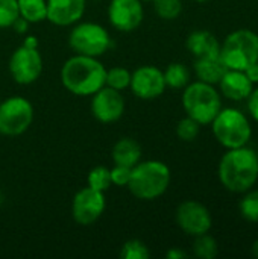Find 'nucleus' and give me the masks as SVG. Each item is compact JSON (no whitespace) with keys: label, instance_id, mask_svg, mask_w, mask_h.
I'll list each match as a JSON object with an SVG mask.
<instances>
[{"label":"nucleus","instance_id":"a211bd4d","mask_svg":"<svg viewBox=\"0 0 258 259\" xmlns=\"http://www.w3.org/2000/svg\"><path fill=\"white\" fill-rule=\"evenodd\" d=\"M193 70H195L198 80H202V82H207L211 85H217L228 68L224 64L220 55H216V56L195 58Z\"/></svg>","mask_w":258,"mask_h":259},{"label":"nucleus","instance_id":"2eb2a0df","mask_svg":"<svg viewBox=\"0 0 258 259\" xmlns=\"http://www.w3.org/2000/svg\"><path fill=\"white\" fill-rule=\"evenodd\" d=\"M87 0H47V20L55 26H73L84 17Z\"/></svg>","mask_w":258,"mask_h":259},{"label":"nucleus","instance_id":"c9c22d12","mask_svg":"<svg viewBox=\"0 0 258 259\" xmlns=\"http://www.w3.org/2000/svg\"><path fill=\"white\" fill-rule=\"evenodd\" d=\"M251 252H252V255L258 259V240L254 241V244H252V247H251Z\"/></svg>","mask_w":258,"mask_h":259},{"label":"nucleus","instance_id":"412c9836","mask_svg":"<svg viewBox=\"0 0 258 259\" xmlns=\"http://www.w3.org/2000/svg\"><path fill=\"white\" fill-rule=\"evenodd\" d=\"M166 87L173 90H184L190 83V71L181 62H172L163 71Z\"/></svg>","mask_w":258,"mask_h":259},{"label":"nucleus","instance_id":"f8f14e48","mask_svg":"<svg viewBox=\"0 0 258 259\" xmlns=\"http://www.w3.org/2000/svg\"><path fill=\"white\" fill-rule=\"evenodd\" d=\"M163 70L155 65H141L131 73L129 90L141 100H154L166 91Z\"/></svg>","mask_w":258,"mask_h":259},{"label":"nucleus","instance_id":"5701e85b","mask_svg":"<svg viewBox=\"0 0 258 259\" xmlns=\"http://www.w3.org/2000/svg\"><path fill=\"white\" fill-rule=\"evenodd\" d=\"M240 215L249 222V223H258V190H248L243 193V197L239 203Z\"/></svg>","mask_w":258,"mask_h":259},{"label":"nucleus","instance_id":"393cba45","mask_svg":"<svg viewBox=\"0 0 258 259\" xmlns=\"http://www.w3.org/2000/svg\"><path fill=\"white\" fill-rule=\"evenodd\" d=\"M154 11L161 20H176L182 12L181 0H154Z\"/></svg>","mask_w":258,"mask_h":259},{"label":"nucleus","instance_id":"6e6552de","mask_svg":"<svg viewBox=\"0 0 258 259\" xmlns=\"http://www.w3.org/2000/svg\"><path fill=\"white\" fill-rule=\"evenodd\" d=\"M33 121V106L23 96H11L0 102V135L18 137Z\"/></svg>","mask_w":258,"mask_h":259},{"label":"nucleus","instance_id":"c756f323","mask_svg":"<svg viewBox=\"0 0 258 259\" xmlns=\"http://www.w3.org/2000/svg\"><path fill=\"white\" fill-rule=\"evenodd\" d=\"M131 171H132V168H129V167L114 164V167L109 170L111 184L116 187H128L129 179H131Z\"/></svg>","mask_w":258,"mask_h":259},{"label":"nucleus","instance_id":"ddd939ff","mask_svg":"<svg viewBox=\"0 0 258 259\" xmlns=\"http://www.w3.org/2000/svg\"><path fill=\"white\" fill-rule=\"evenodd\" d=\"M91 114L100 123H114L125 114V97L122 91L102 87L91 96Z\"/></svg>","mask_w":258,"mask_h":259},{"label":"nucleus","instance_id":"f704fd0d","mask_svg":"<svg viewBox=\"0 0 258 259\" xmlns=\"http://www.w3.org/2000/svg\"><path fill=\"white\" fill-rule=\"evenodd\" d=\"M23 44L27 46V47H38V39H36V36H33V35H26Z\"/></svg>","mask_w":258,"mask_h":259},{"label":"nucleus","instance_id":"f3484780","mask_svg":"<svg viewBox=\"0 0 258 259\" xmlns=\"http://www.w3.org/2000/svg\"><path fill=\"white\" fill-rule=\"evenodd\" d=\"M187 50L195 58H205V56H216L220 55V42L214 33L205 29L193 30L186 41Z\"/></svg>","mask_w":258,"mask_h":259},{"label":"nucleus","instance_id":"f03ea898","mask_svg":"<svg viewBox=\"0 0 258 259\" xmlns=\"http://www.w3.org/2000/svg\"><path fill=\"white\" fill-rule=\"evenodd\" d=\"M106 68L99 58L73 55L61 68L62 87L79 97H91L96 91L105 87Z\"/></svg>","mask_w":258,"mask_h":259},{"label":"nucleus","instance_id":"2f4dec72","mask_svg":"<svg viewBox=\"0 0 258 259\" xmlns=\"http://www.w3.org/2000/svg\"><path fill=\"white\" fill-rule=\"evenodd\" d=\"M29 21H26L24 18H21V17H18L14 23H12V29L15 30V32H18V33H26L27 32V27H29Z\"/></svg>","mask_w":258,"mask_h":259},{"label":"nucleus","instance_id":"f257e3e1","mask_svg":"<svg viewBox=\"0 0 258 259\" xmlns=\"http://www.w3.org/2000/svg\"><path fill=\"white\" fill-rule=\"evenodd\" d=\"M219 181L225 190L243 194L258 181V158L255 150L248 146L227 149L217 167Z\"/></svg>","mask_w":258,"mask_h":259},{"label":"nucleus","instance_id":"aec40b11","mask_svg":"<svg viewBox=\"0 0 258 259\" xmlns=\"http://www.w3.org/2000/svg\"><path fill=\"white\" fill-rule=\"evenodd\" d=\"M18 14L26 21L41 23L47 20V0H17Z\"/></svg>","mask_w":258,"mask_h":259},{"label":"nucleus","instance_id":"20e7f679","mask_svg":"<svg viewBox=\"0 0 258 259\" xmlns=\"http://www.w3.org/2000/svg\"><path fill=\"white\" fill-rule=\"evenodd\" d=\"M182 108L187 117L196 120L201 126H207L222 109V96L216 85L196 80L184 88Z\"/></svg>","mask_w":258,"mask_h":259},{"label":"nucleus","instance_id":"e433bc0d","mask_svg":"<svg viewBox=\"0 0 258 259\" xmlns=\"http://www.w3.org/2000/svg\"><path fill=\"white\" fill-rule=\"evenodd\" d=\"M195 2H198V3H205V2H210V0H195Z\"/></svg>","mask_w":258,"mask_h":259},{"label":"nucleus","instance_id":"b1692460","mask_svg":"<svg viewBox=\"0 0 258 259\" xmlns=\"http://www.w3.org/2000/svg\"><path fill=\"white\" fill-rule=\"evenodd\" d=\"M105 85L113 88V90H117V91H123V90L129 88L131 71L128 68H123V67H113V68L106 70Z\"/></svg>","mask_w":258,"mask_h":259},{"label":"nucleus","instance_id":"9b49d317","mask_svg":"<svg viewBox=\"0 0 258 259\" xmlns=\"http://www.w3.org/2000/svg\"><path fill=\"white\" fill-rule=\"evenodd\" d=\"M175 220L178 228L190 237H198L210 232L213 226L211 212L205 205L196 200H186L176 208Z\"/></svg>","mask_w":258,"mask_h":259},{"label":"nucleus","instance_id":"cd10ccee","mask_svg":"<svg viewBox=\"0 0 258 259\" xmlns=\"http://www.w3.org/2000/svg\"><path fill=\"white\" fill-rule=\"evenodd\" d=\"M199 132H201V124L196 120L190 118V117H184L176 124V135L184 143L195 141L198 138Z\"/></svg>","mask_w":258,"mask_h":259},{"label":"nucleus","instance_id":"72a5a7b5","mask_svg":"<svg viewBox=\"0 0 258 259\" xmlns=\"http://www.w3.org/2000/svg\"><path fill=\"white\" fill-rule=\"evenodd\" d=\"M166 258L167 259H182V258H187V253H186L182 249H179V247H172V249H169V250H167V253H166Z\"/></svg>","mask_w":258,"mask_h":259},{"label":"nucleus","instance_id":"4468645a","mask_svg":"<svg viewBox=\"0 0 258 259\" xmlns=\"http://www.w3.org/2000/svg\"><path fill=\"white\" fill-rule=\"evenodd\" d=\"M144 8L141 0H111L108 5V20L120 32H132L143 23Z\"/></svg>","mask_w":258,"mask_h":259},{"label":"nucleus","instance_id":"1a4fd4ad","mask_svg":"<svg viewBox=\"0 0 258 259\" xmlns=\"http://www.w3.org/2000/svg\"><path fill=\"white\" fill-rule=\"evenodd\" d=\"M8 68L11 77L18 85H30L36 82L43 73V56L38 47H27L21 44L12 52Z\"/></svg>","mask_w":258,"mask_h":259},{"label":"nucleus","instance_id":"7c9ffc66","mask_svg":"<svg viewBox=\"0 0 258 259\" xmlns=\"http://www.w3.org/2000/svg\"><path fill=\"white\" fill-rule=\"evenodd\" d=\"M246 102H248V111H249L251 117L258 123V87L252 90V93Z\"/></svg>","mask_w":258,"mask_h":259},{"label":"nucleus","instance_id":"0eeeda50","mask_svg":"<svg viewBox=\"0 0 258 259\" xmlns=\"http://www.w3.org/2000/svg\"><path fill=\"white\" fill-rule=\"evenodd\" d=\"M111 44L109 32L93 21H78L68 33V46L76 55L99 58L109 50Z\"/></svg>","mask_w":258,"mask_h":259},{"label":"nucleus","instance_id":"4c0bfd02","mask_svg":"<svg viewBox=\"0 0 258 259\" xmlns=\"http://www.w3.org/2000/svg\"><path fill=\"white\" fill-rule=\"evenodd\" d=\"M141 2H154V0H141Z\"/></svg>","mask_w":258,"mask_h":259},{"label":"nucleus","instance_id":"423d86ee","mask_svg":"<svg viewBox=\"0 0 258 259\" xmlns=\"http://www.w3.org/2000/svg\"><path fill=\"white\" fill-rule=\"evenodd\" d=\"M220 58L228 70H246L258 62V35L251 29H237L220 42Z\"/></svg>","mask_w":258,"mask_h":259},{"label":"nucleus","instance_id":"a878e982","mask_svg":"<svg viewBox=\"0 0 258 259\" xmlns=\"http://www.w3.org/2000/svg\"><path fill=\"white\" fill-rule=\"evenodd\" d=\"M87 185L96 191L105 193L113 184H111V175H109V168L103 167V165H97L94 167L87 178Z\"/></svg>","mask_w":258,"mask_h":259},{"label":"nucleus","instance_id":"6ab92c4d","mask_svg":"<svg viewBox=\"0 0 258 259\" xmlns=\"http://www.w3.org/2000/svg\"><path fill=\"white\" fill-rule=\"evenodd\" d=\"M111 158L114 164L132 168L141 161V147L135 140L123 137L114 144L111 150Z\"/></svg>","mask_w":258,"mask_h":259},{"label":"nucleus","instance_id":"58836bf2","mask_svg":"<svg viewBox=\"0 0 258 259\" xmlns=\"http://www.w3.org/2000/svg\"><path fill=\"white\" fill-rule=\"evenodd\" d=\"M255 153H257V158H258V150H255Z\"/></svg>","mask_w":258,"mask_h":259},{"label":"nucleus","instance_id":"7ed1b4c3","mask_svg":"<svg viewBox=\"0 0 258 259\" xmlns=\"http://www.w3.org/2000/svg\"><path fill=\"white\" fill-rule=\"evenodd\" d=\"M170 181V168L163 161H140L132 167L131 179L126 188L140 200H155L169 190Z\"/></svg>","mask_w":258,"mask_h":259},{"label":"nucleus","instance_id":"39448f33","mask_svg":"<svg viewBox=\"0 0 258 259\" xmlns=\"http://www.w3.org/2000/svg\"><path fill=\"white\" fill-rule=\"evenodd\" d=\"M211 131L217 143L225 149L248 146L252 126L246 114L237 108H222L211 121Z\"/></svg>","mask_w":258,"mask_h":259},{"label":"nucleus","instance_id":"dca6fc26","mask_svg":"<svg viewBox=\"0 0 258 259\" xmlns=\"http://www.w3.org/2000/svg\"><path fill=\"white\" fill-rule=\"evenodd\" d=\"M217 85L220 96L231 102L248 100L254 90V83L248 79L245 71L240 70H227Z\"/></svg>","mask_w":258,"mask_h":259},{"label":"nucleus","instance_id":"bb28decb","mask_svg":"<svg viewBox=\"0 0 258 259\" xmlns=\"http://www.w3.org/2000/svg\"><path fill=\"white\" fill-rule=\"evenodd\" d=\"M149 256V247L140 240H128L120 249V258L123 259H148Z\"/></svg>","mask_w":258,"mask_h":259},{"label":"nucleus","instance_id":"473e14b6","mask_svg":"<svg viewBox=\"0 0 258 259\" xmlns=\"http://www.w3.org/2000/svg\"><path fill=\"white\" fill-rule=\"evenodd\" d=\"M245 71V74L248 76V79L255 85V83H258V62H255V64H252V65H249L246 70H243Z\"/></svg>","mask_w":258,"mask_h":259},{"label":"nucleus","instance_id":"9d476101","mask_svg":"<svg viewBox=\"0 0 258 259\" xmlns=\"http://www.w3.org/2000/svg\"><path fill=\"white\" fill-rule=\"evenodd\" d=\"M105 208V193L96 191L87 185L73 196L71 217L81 226H91L102 217Z\"/></svg>","mask_w":258,"mask_h":259},{"label":"nucleus","instance_id":"4be33fe9","mask_svg":"<svg viewBox=\"0 0 258 259\" xmlns=\"http://www.w3.org/2000/svg\"><path fill=\"white\" fill-rule=\"evenodd\" d=\"M219 253V246L214 237L210 232L195 237L193 241V255L201 259H214Z\"/></svg>","mask_w":258,"mask_h":259},{"label":"nucleus","instance_id":"c85d7f7f","mask_svg":"<svg viewBox=\"0 0 258 259\" xmlns=\"http://www.w3.org/2000/svg\"><path fill=\"white\" fill-rule=\"evenodd\" d=\"M20 17L17 0H0V29L11 27Z\"/></svg>","mask_w":258,"mask_h":259}]
</instances>
